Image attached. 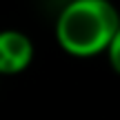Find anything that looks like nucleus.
I'll use <instances>...</instances> for the list:
<instances>
[{
    "instance_id": "obj_1",
    "label": "nucleus",
    "mask_w": 120,
    "mask_h": 120,
    "mask_svg": "<svg viewBox=\"0 0 120 120\" xmlns=\"http://www.w3.org/2000/svg\"><path fill=\"white\" fill-rule=\"evenodd\" d=\"M120 36V16L111 0H69L56 18V42L67 56L96 58Z\"/></svg>"
},
{
    "instance_id": "obj_2",
    "label": "nucleus",
    "mask_w": 120,
    "mask_h": 120,
    "mask_svg": "<svg viewBox=\"0 0 120 120\" xmlns=\"http://www.w3.org/2000/svg\"><path fill=\"white\" fill-rule=\"evenodd\" d=\"M34 40L18 29L0 31V76H18L34 62Z\"/></svg>"
},
{
    "instance_id": "obj_3",
    "label": "nucleus",
    "mask_w": 120,
    "mask_h": 120,
    "mask_svg": "<svg viewBox=\"0 0 120 120\" xmlns=\"http://www.w3.org/2000/svg\"><path fill=\"white\" fill-rule=\"evenodd\" d=\"M105 56H107L109 64H111V69H113V71H118V69H120V36H118V38L107 47Z\"/></svg>"
}]
</instances>
